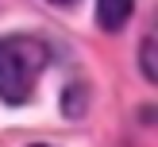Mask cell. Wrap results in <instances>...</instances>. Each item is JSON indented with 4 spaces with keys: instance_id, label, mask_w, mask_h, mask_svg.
Returning a JSON list of instances; mask_svg holds the SVG:
<instances>
[{
    "instance_id": "6da1fadb",
    "label": "cell",
    "mask_w": 158,
    "mask_h": 147,
    "mask_svg": "<svg viewBox=\"0 0 158 147\" xmlns=\"http://www.w3.org/2000/svg\"><path fill=\"white\" fill-rule=\"evenodd\" d=\"M46 58H50V50L43 39H31V35L0 39V101L23 105L35 89L39 74L46 70Z\"/></svg>"
},
{
    "instance_id": "277c9868",
    "label": "cell",
    "mask_w": 158,
    "mask_h": 147,
    "mask_svg": "<svg viewBox=\"0 0 158 147\" xmlns=\"http://www.w3.org/2000/svg\"><path fill=\"white\" fill-rule=\"evenodd\" d=\"M143 77L147 81H158V70H154V35H147V43H143Z\"/></svg>"
},
{
    "instance_id": "8992f818",
    "label": "cell",
    "mask_w": 158,
    "mask_h": 147,
    "mask_svg": "<svg viewBox=\"0 0 158 147\" xmlns=\"http://www.w3.org/2000/svg\"><path fill=\"white\" fill-rule=\"evenodd\" d=\"M31 147H50V143H31Z\"/></svg>"
},
{
    "instance_id": "3957f363",
    "label": "cell",
    "mask_w": 158,
    "mask_h": 147,
    "mask_svg": "<svg viewBox=\"0 0 158 147\" xmlns=\"http://www.w3.org/2000/svg\"><path fill=\"white\" fill-rule=\"evenodd\" d=\"M62 108H66L69 116H77V112H81V108H85V85H73V89L62 97Z\"/></svg>"
},
{
    "instance_id": "7a4b0ae2",
    "label": "cell",
    "mask_w": 158,
    "mask_h": 147,
    "mask_svg": "<svg viewBox=\"0 0 158 147\" xmlns=\"http://www.w3.org/2000/svg\"><path fill=\"white\" fill-rule=\"evenodd\" d=\"M135 12V0H97V23L100 31H120Z\"/></svg>"
},
{
    "instance_id": "5b68a950",
    "label": "cell",
    "mask_w": 158,
    "mask_h": 147,
    "mask_svg": "<svg viewBox=\"0 0 158 147\" xmlns=\"http://www.w3.org/2000/svg\"><path fill=\"white\" fill-rule=\"evenodd\" d=\"M50 4H73V0H50Z\"/></svg>"
}]
</instances>
